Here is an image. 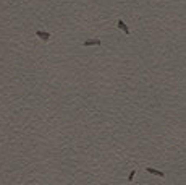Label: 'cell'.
I'll use <instances>...</instances> for the list:
<instances>
[{"instance_id": "cell-2", "label": "cell", "mask_w": 186, "mask_h": 185, "mask_svg": "<svg viewBox=\"0 0 186 185\" xmlns=\"http://www.w3.org/2000/svg\"><path fill=\"white\" fill-rule=\"evenodd\" d=\"M84 46H101V41H86Z\"/></svg>"}, {"instance_id": "cell-1", "label": "cell", "mask_w": 186, "mask_h": 185, "mask_svg": "<svg viewBox=\"0 0 186 185\" xmlns=\"http://www.w3.org/2000/svg\"><path fill=\"white\" fill-rule=\"evenodd\" d=\"M37 36H39L41 37V39H44V41H47V39H49V37H50V34L49 33H44V31H37Z\"/></svg>"}, {"instance_id": "cell-3", "label": "cell", "mask_w": 186, "mask_h": 185, "mask_svg": "<svg viewBox=\"0 0 186 185\" xmlns=\"http://www.w3.org/2000/svg\"><path fill=\"white\" fill-rule=\"evenodd\" d=\"M118 26H120V28H122L123 31H125V33H126V34H128V28H126V26H125V25H123V23H120V25H118Z\"/></svg>"}]
</instances>
